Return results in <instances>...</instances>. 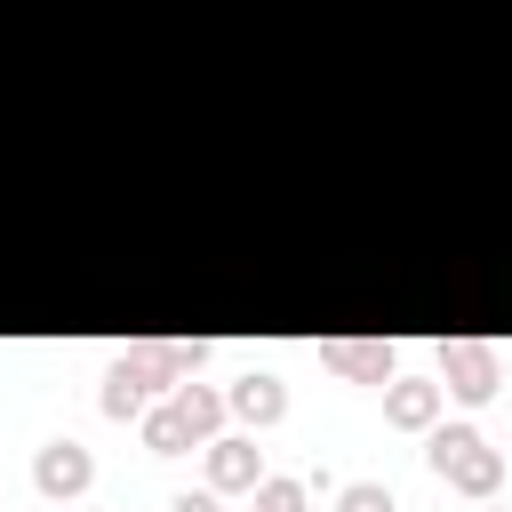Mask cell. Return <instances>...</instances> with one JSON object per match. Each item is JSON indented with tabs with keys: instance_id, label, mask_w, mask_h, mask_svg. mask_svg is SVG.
<instances>
[{
	"instance_id": "1",
	"label": "cell",
	"mask_w": 512,
	"mask_h": 512,
	"mask_svg": "<svg viewBox=\"0 0 512 512\" xmlns=\"http://www.w3.org/2000/svg\"><path fill=\"white\" fill-rule=\"evenodd\" d=\"M424 464H432V472H440L456 496H480V504L504 488V456L488 448V432H480V424H432Z\"/></svg>"
},
{
	"instance_id": "2",
	"label": "cell",
	"mask_w": 512,
	"mask_h": 512,
	"mask_svg": "<svg viewBox=\"0 0 512 512\" xmlns=\"http://www.w3.org/2000/svg\"><path fill=\"white\" fill-rule=\"evenodd\" d=\"M496 384H504V360H496V344H480V336H448L440 344V392L448 400H496Z\"/></svg>"
},
{
	"instance_id": "3",
	"label": "cell",
	"mask_w": 512,
	"mask_h": 512,
	"mask_svg": "<svg viewBox=\"0 0 512 512\" xmlns=\"http://www.w3.org/2000/svg\"><path fill=\"white\" fill-rule=\"evenodd\" d=\"M144 384H192L200 376V360H208V344H184V336H160V344H128L120 352Z\"/></svg>"
},
{
	"instance_id": "4",
	"label": "cell",
	"mask_w": 512,
	"mask_h": 512,
	"mask_svg": "<svg viewBox=\"0 0 512 512\" xmlns=\"http://www.w3.org/2000/svg\"><path fill=\"white\" fill-rule=\"evenodd\" d=\"M320 360H328L336 376H352V384H392V376H400V352L376 344V336H328Z\"/></svg>"
},
{
	"instance_id": "5",
	"label": "cell",
	"mask_w": 512,
	"mask_h": 512,
	"mask_svg": "<svg viewBox=\"0 0 512 512\" xmlns=\"http://www.w3.org/2000/svg\"><path fill=\"white\" fill-rule=\"evenodd\" d=\"M440 376H392L384 384V424H400V432H432L440 424Z\"/></svg>"
},
{
	"instance_id": "6",
	"label": "cell",
	"mask_w": 512,
	"mask_h": 512,
	"mask_svg": "<svg viewBox=\"0 0 512 512\" xmlns=\"http://www.w3.org/2000/svg\"><path fill=\"white\" fill-rule=\"evenodd\" d=\"M32 480H40V496H80V488L96 480V456H88L80 440H40Z\"/></svg>"
},
{
	"instance_id": "7",
	"label": "cell",
	"mask_w": 512,
	"mask_h": 512,
	"mask_svg": "<svg viewBox=\"0 0 512 512\" xmlns=\"http://www.w3.org/2000/svg\"><path fill=\"white\" fill-rule=\"evenodd\" d=\"M200 448H208V488H216V496H232V488H256V480H264V448H256V440L216 432V440H200Z\"/></svg>"
},
{
	"instance_id": "8",
	"label": "cell",
	"mask_w": 512,
	"mask_h": 512,
	"mask_svg": "<svg viewBox=\"0 0 512 512\" xmlns=\"http://www.w3.org/2000/svg\"><path fill=\"white\" fill-rule=\"evenodd\" d=\"M224 408H232L248 432H264V424H280V416H288V384H280V376H264V368H248V376L224 392Z\"/></svg>"
},
{
	"instance_id": "9",
	"label": "cell",
	"mask_w": 512,
	"mask_h": 512,
	"mask_svg": "<svg viewBox=\"0 0 512 512\" xmlns=\"http://www.w3.org/2000/svg\"><path fill=\"white\" fill-rule=\"evenodd\" d=\"M144 448L152 456H184V448H200V432H192V416L176 400H160V408H144Z\"/></svg>"
},
{
	"instance_id": "10",
	"label": "cell",
	"mask_w": 512,
	"mask_h": 512,
	"mask_svg": "<svg viewBox=\"0 0 512 512\" xmlns=\"http://www.w3.org/2000/svg\"><path fill=\"white\" fill-rule=\"evenodd\" d=\"M144 408H152V384H144L128 360H112V368H104V416L128 424V416H144Z\"/></svg>"
},
{
	"instance_id": "11",
	"label": "cell",
	"mask_w": 512,
	"mask_h": 512,
	"mask_svg": "<svg viewBox=\"0 0 512 512\" xmlns=\"http://www.w3.org/2000/svg\"><path fill=\"white\" fill-rule=\"evenodd\" d=\"M176 408L192 416L200 440H216V424H224V392H216V384H176Z\"/></svg>"
},
{
	"instance_id": "12",
	"label": "cell",
	"mask_w": 512,
	"mask_h": 512,
	"mask_svg": "<svg viewBox=\"0 0 512 512\" xmlns=\"http://www.w3.org/2000/svg\"><path fill=\"white\" fill-rule=\"evenodd\" d=\"M256 512H312V480L264 472V480H256Z\"/></svg>"
},
{
	"instance_id": "13",
	"label": "cell",
	"mask_w": 512,
	"mask_h": 512,
	"mask_svg": "<svg viewBox=\"0 0 512 512\" xmlns=\"http://www.w3.org/2000/svg\"><path fill=\"white\" fill-rule=\"evenodd\" d=\"M336 512H392V488L384 480H344L336 488Z\"/></svg>"
},
{
	"instance_id": "14",
	"label": "cell",
	"mask_w": 512,
	"mask_h": 512,
	"mask_svg": "<svg viewBox=\"0 0 512 512\" xmlns=\"http://www.w3.org/2000/svg\"><path fill=\"white\" fill-rule=\"evenodd\" d=\"M168 512H224V504H216V488H200V496H192V488H184V496H176V504H168Z\"/></svg>"
},
{
	"instance_id": "15",
	"label": "cell",
	"mask_w": 512,
	"mask_h": 512,
	"mask_svg": "<svg viewBox=\"0 0 512 512\" xmlns=\"http://www.w3.org/2000/svg\"><path fill=\"white\" fill-rule=\"evenodd\" d=\"M488 512H496V504H488Z\"/></svg>"
}]
</instances>
